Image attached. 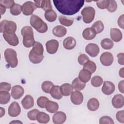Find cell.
<instances>
[{"label": "cell", "mask_w": 124, "mask_h": 124, "mask_svg": "<svg viewBox=\"0 0 124 124\" xmlns=\"http://www.w3.org/2000/svg\"><path fill=\"white\" fill-rule=\"evenodd\" d=\"M44 48L43 45L38 42H35L32 49L29 54L30 61L33 63L37 64L41 62L43 60Z\"/></svg>", "instance_id": "2"}, {"label": "cell", "mask_w": 124, "mask_h": 124, "mask_svg": "<svg viewBox=\"0 0 124 124\" xmlns=\"http://www.w3.org/2000/svg\"><path fill=\"white\" fill-rule=\"evenodd\" d=\"M111 103L114 108H122L124 105V96L120 94H118L114 96L112 99Z\"/></svg>", "instance_id": "18"}, {"label": "cell", "mask_w": 124, "mask_h": 124, "mask_svg": "<svg viewBox=\"0 0 124 124\" xmlns=\"http://www.w3.org/2000/svg\"><path fill=\"white\" fill-rule=\"evenodd\" d=\"M10 100V94L8 92H0V104L4 105L8 103Z\"/></svg>", "instance_id": "33"}, {"label": "cell", "mask_w": 124, "mask_h": 124, "mask_svg": "<svg viewBox=\"0 0 124 124\" xmlns=\"http://www.w3.org/2000/svg\"><path fill=\"white\" fill-rule=\"evenodd\" d=\"M36 120L40 123L46 124L49 121L50 118L47 114L44 112H39L37 115Z\"/></svg>", "instance_id": "31"}, {"label": "cell", "mask_w": 124, "mask_h": 124, "mask_svg": "<svg viewBox=\"0 0 124 124\" xmlns=\"http://www.w3.org/2000/svg\"><path fill=\"white\" fill-rule=\"evenodd\" d=\"M0 112H0V117L1 118L2 117H3V115H4L5 112V109H4L3 108H2V107H0Z\"/></svg>", "instance_id": "55"}, {"label": "cell", "mask_w": 124, "mask_h": 124, "mask_svg": "<svg viewBox=\"0 0 124 124\" xmlns=\"http://www.w3.org/2000/svg\"><path fill=\"white\" fill-rule=\"evenodd\" d=\"M124 68L123 67L120 70H119V76L122 78H124Z\"/></svg>", "instance_id": "54"}, {"label": "cell", "mask_w": 124, "mask_h": 124, "mask_svg": "<svg viewBox=\"0 0 124 124\" xmlns=\"http://www.w3.org/2000/svg\"><path fill=\"white\" fill-rule=\"evenodd\" d=\"M72 86L73 87V88L76 90V91H81L86 86V84L85 83H84L82 82L78 78H75L73 81H72Z\"/></svg>", "instance_id": "30"}, {"label": "cell", "mask_w": 124, "mask_h": 124, "mask_svg": "<svg viewBox=\"0 0 124 124\" xmlns=\"http://www.w3.org/2000/svg\"><path fill=\"white\" fill-rule=\"evenodd\" d=\"M45 108L48 112L54 113L58 111L59 109V105L58 103L55 102L48 100L46 105Z\"/></svg>", "instance_id": "28"}, {"label": "cell", "mask_w": 124, "mask_h": 124, "mask_svg": "<svg viewBox=\"0 0 124 124\" xmlns=\"http://www.w3.org/2000/svg\"><path fill=\"white\" fill-rule=\"evenodd\" d=\"M24 93L23 88L20 85H15L12 88L11 94L15 99H18L22 97Z\"/></svg>", "instance_id": "16"}, {"label": "cell", "mask_w": 124, "mask_h": 124, "mask_svg": "<svg viewBox=\"0 0 124 124\" xmlns=\"http://www.w3.org/2000/svg\"><path fill=\"white\" fill-rule=\"evenodd\" d=\"M96 35L94 30L92 28H87L84 30L82 32L83 37L87 40H91L94 39Z\"/></svg>", "instance_id": "22"}, {"label": "cell", "mask_w": 124, "mask_h": 124, "mask_svg": "<svg viewBox=\"0 0 124 124\" xmlns=\"http://www.w3.org/2000/svg\"><path fill=\"white\" fill-rule=\"evenodd\" d=\"M15 4V1L13 0H1L0 1V4L3 5L5 8L11 9Z\"/></svg>", "instance_id": "44"}, {"label": "cell", "mask_w": 124, "mask_h": 124, "mask_svg": "<svg viewBox=\"0 0 124 124\" xmlns=\"http://www.w3.org/2000/svg\"><path fill=\"white\" fill-rule=\"evenodd\" d=\"M45 17L48 21L53 22L56 20L57 15L56 13L51 9L45 12Z\"/></svg>", "instance_id": "32"}, {"label": "cell", "mask_w": 124, "mask_h": 124, "mask_svg": "<svg viewBox=\"0 0 124 124\" xmlns=\"http://www.w3.org/2000/svg\"><path fill=\"white\" fill-rule=\"evenodd\" d=\"M76 45V41L74 37L69 36L64 39L63 41V46L67 50L73 49Z\"/></svg>", "instance_id": "21"}, {"label": "cell", "mask_w": 124, "mask_h": 124, "mask_svg": "<svg viewBox=\"0 0 124 124\" xmlns=\"http://www.w3.org/2000/svg\"><path fill=\"white\" fill-rule=\"evenodd\" d=\"M57 10L61 14L71 16L78 13L83 6L85 1L81 0H53Z\"/></svg>", "instance_id": "1"}, {"label": "cell", "mask_w": 124, "mask_h": 124, "mask_svg": "<svg viewBox=\"0 0 124 124\" xmlns=\"http://www.w3.org/2000/svg\"><path fill=\"white\" fill-rule=\"evenodd\" d=\"M40 111H39V110L37 109H32L30 111H29L28 112L27 114V116L29 118V119L31 120L32 121H35L36 120V117H37V114Z\"/></svg>", "instance_id": "42"}, {"label": "cell", "mask_w": 124, "mask_h": 124, "mask_svg": "<svg viewBox=\"0 0 124 124\" xmlns=\"http://www.w3.org/2000/svg\"><path fill=\"white\" fill-rule=\"evenodd\" d=\"M91 28L93 29L96 33V34H97L103 31L104 26L102 22L99 20L94 22V24L92 26Z\"/></svg>", "instance_id": "37"}, {"label": "cell", "mask_w": 124, "mask_h": 124, "mask_svg": "<svg viewBox=\"0 0 124 124\" xmlns=\"http://www.w3.org/2000/svg\"><path fill=\"white\" fill-rule=\"evenodd\" d=\"M21 7L20 4L15 3L10 9V13L14 16H17L20 14L21 12Z\"/></svg>", "instance_id": "40"}, {"label": "cell", "mask_w": 124, "mask_h": 124, "mask_svg": "<svg viewBox=\"0 0 124 124\" xmlns=\"http://www.w3.org/2000/svg\"><path fill=\"white\" fill-rule=\"evenodd\" d=\"M83 69L87 70L91 73H93L96 71V65L93 61L89 60L83 65Z\"/></svg>", "instance_id": "35"}, {"label": "cell", "mask_w": 124, "mask_h": 124, "mask_svg": "<svg viewBox=\"0 0 124 124\" xmlns=\"http://www.w3.org/2000/svg\"><path fill=\"white\" fill-rule=\"evenodd\" d=\"M4 58L9 65L12 68L16 67L18 60L16 51L12 48H7L4 51Z\"/></svg>", "instance_id": "5"}, {"label": "cell", "mask_w": 124, "mask_h": 124, "mask_svg": "<svg viewBox=\"0 0 124 124\" xmlns=\"http://www.w3.org/2000/svg\"><path fill=\"white\" fill-rule=\"evenodd\" d=\"M30 24L40 33H45L48 30L47 24L40 17L35 15H32L31 16Z\"/></svg>", "instance_id": "4"}, {"label": "cell", "mask_w": 124, "mask_h": 124, "mask_svg": "<svg viewBox=\"0 0 124 124\" xmlns=\"http://www.w3.org/2000/svg\"><path fill=\"white\" fill-rule=\"evenodd\" d=\"M115 87L113 83L109 81H105L102 88V92L106 95L111 94L115 91Z\"/></svg>", "instance_id": "17"}, {"label": "cell", "mask_w": 124, "mask_h": 124, "mask_svg": "<svg viewBox=\"0 0 124 124\" xmlns=\"http://www.w3.org/2000/svg\"><path fill=\"white\" fill-rule=\"evenodd\" d=\"M116 119L121 123H124V111L120 110L117 112L116 114Z\"/></svg>", "instance_id": "49"}, {"label": "cell", "mask_w": 124, "mask_h": 124, "mask_svg": "<svg viewBox=\"0 0 124 124\" xmlns=\"http://www.w3.org/2000/svg\"><path fill=\"white\" fill-rule=\"evenodd\" d=\"M109 0H99L96 2L97 6L101 9H107L108 5Z\"/></svg>", "instance_id": "47"}, {"label": "cell", "mask_w": 124, "mask_h": 124, "mask_svg": "<svg viewBox=\"0 0 124 124\" xmlns=\"http://www.w3.org/2000/svg\"><path fill=\"white\" fill-rule=\"evenodd\" d=\"M11 88V84L5 82H2L0 83V92L1 91H6V92H9Z\"/></svg>", "instance_id": "48"}, {"label": "cell", "mask_w": 124, "mask_h": 124, "mask_svg": "<svg viewBox=\"0 0 124 124\" xmlns=\"http://www.w3.org/2000/svg\"><path fill=\"white\" fill-rule=\"evenodd\" d=\"M54 86L53 83L50 81H44L41 85L42 91L46 93H49L50 90Z\"/></svg>", "instance_id": "36"}, {"label": "cell", "mask_w": 124, "mask_h": 124, "mask_svg": "<svg viewBox=\"0 0 124 124\" xmlns=\"http://www.w3.org/2000/svg\"><path fill=\"white\" fill-rule=\"evenodd\" d=\"M21 33L23 36V44L24 46L27 48L32 46L35 41L32 28L28 26L24 27L21 30Z\"/></svg>", "instance_id": "3"}, {"label": "cell", "mask_w": 124, "mask_h": 124, "mask_svg": "<svg viewBox=\"0 0 124 124\" xmlns=\"http://www.w3.org/2000/svg\"><path fill=\"white\" fill-rule=\"evenodd\" d=\"M99 107V101L95 98H92L90 99L87 102V108L91 111H96L98 108Z\"/></svg>", "instance_id": "27"}, {"label": "cell", "mask_w": 124, "mask_h": 124, "mask_svg": "<svg viewBox=\"0 0 124 124\" xmlns=\"http://www.w3.org/2000/svg\"><path fill=\"white\" fill-rule=\"evenodd\" d=\"M67 32L66 29L61 25H58L55 27L52 30L53 34L56 37H62L65 36Z\"/></svg>", "instance_id": "23"}, {"label": "cell", "mask_w": 124, "mask_h": 124, "mask_svg": "<svg viewBox=\"0 0 124 124\" xmlns=\"http://www.w3.org/2000/svg\"><path fill=\"white\" fill-rule=\"evenodd\" d=\"M59 20L60 24L67 27L71 26L73 23L72 19H70L64 16H60L59 17Z\"/></svg>", "instance_id": "39"}, {"label": "cell", "mask_w": 124, "mask_h": 124, "mask_svg": "<svg viewBox=\"0 0 124 124\" xmlns=\"http://www.w3.org/2000/svg\"><path fill=\"white\" fill-rule=\"evenodd\" d=\"M49 93H50L51 96L55 99L59 100L62 97V95L60 91V86H59L54 85L50 90Z\"/></svg>", "instance_id": "29"}, {"label": "cell", "mask_w": 124, "mask_h": 124, "mask_svg": "<svg viewBox=\"0 0 124 124\" xmlns=\"http://www.w3.org/2000/svg\"><path fill=\"white\" fill-rule=\"evenodd\" d=\"M117 8V4L114 0H109V3L107 9L111 13L115 12Z\"/></svg>", "instance_id": "43"}, {"label": "cell", "mask_w": 124, "mask_h": 124, "mask_svg": "<svg viewBox=\"0 0 124 124\" xmlns=\"http://www.w3.org/2000/svg\"><path fill=\"white\" fill-rule=\"evenodd\" d=\"M101 47L104 49H110L113 46V42L109 38H105L103 39L100 43Z\"/></svg>", "instance_id": "34"}, {"label": "cell", "mask_w": 124, "mask_h": 124, "mask_svg": "<svg viewBox=\"0 0 124 124\" xmlns=\"http://www.w3.org/2000/svg\"><path fill=\"white\" fill-rule=\"evenodd\" d=\"M90 60L88 56L85 54H80L78 58V61L79 64L83 65L87 61Z\"/></svg>", "instance_id": "46"}, {"label": "cell", "mask_w": 124, "mask_h": 124, "mask_svg": "<svg viewBox=\"0 0 124 124\" xmlns=\"http://www.w3.org/2000/svg\"><path fill=\"white\" fill-rule=\"evenodd\" d=\"M0 10L1 15H2L3 14H4L5 13V11H6V8L3 5L0 4Z\"/></svg>", "instance_id": "53"}, {"label": "cell", "mask_w": 124, "mask_h": 124, "mask_svg": "<svg viewBox=\"0 0 124 124\" xmlns=\"http://www.w3.org/2000/svg\"><path fill=\"white\" fill-rule=\"evenodd\" d=\"M100 61L103 65L108 66L111 65L113 62V56L111 53L105 52L100 56Z\"/></svg>", "instance_id": "10"}, {"label": "cell", "mask_w": 124, "mask_h": 124, "mask_svg": "<svg viewBox=\"0 0 124 124\" xmlns=\"http://www.w3.org/2000/svg\"><path fill=\"white\" fill-rule=\"evenodd\" d=\"M99 124H113L114 122L111 118L108 116H104L99 119Z\"/></svg>", "instance_id": "45"}, {"label": "cell", "mask_w": 124, "mask_h": 124, "mask_svg": "<svg viewBox=\"0 0 124 124\" xmlns=\"http://www.w3.org/2000/svg\"><path fill=\"white\" fill-rule=\"evenodd\" d=\"M21 112V108L19 105L16 102L12 103L8 108V114L13 117L19 115Z\"/></svg>", "instance_id": "13"}, {"label": "cell", "mask_w": 124, "mask_h": 124, "mask_svg": "<svg viewBox=\"0 0 124 124\" xmlns=\"http://www.w3.org/2000/svg\"><path fill=\"white\" fill-rule=\"evenodd\" d=\"M124 15H121L118 19V24L120 27L122 29H124Z\"/></svg>", "instance_id": "51"}, {"label": "cell", "mask_w": 124, "mask_h": 124, "mask_svg": "<svg viewBox=\"0 0 124 124\" xmlns=\"http://www.w3.org/2000/svg\"><path fill=\"white\" fill-rule=\"evenodd\" d=\"M117 56L119 64L123 65L124 64V54L123 53H120L117 54Z\"/></svg>", "instance_id": "50"}, {"label": "cell", "mask_w": 124, "mask_h": 124, "mask_svg": "<svg viewBox=\"0 0 124 124\" xmlns=\"http://www.w3.org/2000/svg\"><path fill=\"white\" fill-rule=\"evenodd\" d=\"M81 14L82 16L84 22L88 24L91 23L94 19L95 11L92 7L87 6L82 10Z\"/></svg>", "instance_id": "6"}, {"label": "cell", "mask_w": 124, "mask_h": 124, "mask_svg": "<svg viewBox=\"0 0 124 124\" xmlns=\"http://www.w3.org/2000/svg\"><path fill=\"white\" fill-rule=\"evenodd\" d=\"M34 2L37 8H42L45 11L51 10L52 9L51 1L49 0H34Z\"/></svg>", "instance_id": "15"}, {"label": "cell", "mask_w": 124, "mask_h": 124, "mask_svg": "<svg viewBox=\"0 0 124 124\" xmlns=\"http://www.w3.org/2000/svg\"><path fill=\"white\" fill-rule=\"evenodd\" d=\"M48 100V98L46 96H40L37 99V105L39 107L41 108H45Z\"/></svg>", "instance_id": "41"}, {"label": "cell", "mask_w": 124, "mask_h": 124, "mask_svg": "<svg viewBox=\"0 0 124 124\" xmlns=\"http://www.w3.org/2000/svg\"><path fill=\"white\" fill-rule=\"evenodd\" d=\"M110 37L113 41L118 42L122 39V33L119 29L111 28L110 29Z\"/></svg>", "instance_id": "25"}, {"label": "cell", "mask_w": 124, "mask_h": 124, "mask_svg": "<svg viewBox=\"0 0 124 124\" xmlns=\"http://www.w3.org/2000/svg\"><path fill=\"white\" fill-rule=\"evenodd\" d=\"M37 7L35 3L31 1L25 2L21 7L23 14L25 16H30L32 14L34 11L36 10Z\"/></svg>", "instance_id": "8"}, {"label": "cell", "mask_w": 124, "mask_h": 124, "mask_svg": "<svg viewBox=\"0 0 124 124\" xmlns=\"http://www.w3.org/2000/svg\"><path fill=\"white\" fill-rule=\"evenodd\" d=\"M66 120V114L62 111L56 112L52 117L53 122L55 124H62Z\"/></svg>", "instance_id": "19"}, {"label": "cell", "mask_w": 124, "mask_h": 124, "mask_svg": "<svg viewBox=\"0 0 124 124\" xmlns=\"http://www.w3.org/2000/svg\"><path fill=\"white\" fill-rule=\"evenodd\" d=\"M3 37L5 40L11 46H16L19 43L18 38L15 33L4 32Z\"/></svg>", "instance_id": "9"}, {"label": "cell", "mask_w": 124, "mask_h": 124, "mask_svg": "<svg viewBox=\"0 0 124 124\" xmlns=\"http://www.w3.org/2000/svg\"><path fill=\"white\" fill-rule=\"evenodd\" d=\"M13 123H16V124H19V123H20V124H22V122L19 121H18V120H16V121H12V122H11L10 123V124H13Z\"/></svg>", "instance_id": "56"}, {"label": "cell", "mask_w": 124, "mask_h": 124, "mask_svg": "<svg viewBox=\"0 0 124 124\" xmlns=\"http://www.w3.org/2000/svg\"><path fill=\"white\" fill-rule=\"evenodd\" d=\"M103 78L99 76H95L93 77L91 81L92 85L94 87H100L103 83Z\"/></svg>", "instance_id": "38"}, {"label": "cell", "mask_w": 124, "mask_h": 124, "mask_svg": "<svg viewBox=\"0 0 124 124\" xmlns=\"http://www.w3.org/2000/svg\"><path fill=\"white\" fill-rule=\"evenodd\" d=\"M0 32H7L15 33L17 26L16 23L13 21H8L6 20H2L0 22Z\"/></svg>", "instance_id": "7"}, {"label": "cell", "mask_w": 124, "mask_h": 124, "mask_svg": "<svg viewBox=\"0 0 124 124\" xmlns=\"http://www.w3.org/2000/svg\"><path fill=\"white\" fill-rule=\"evenodd\" d=\"M124 80H121L118 84V89L119 91L122 93H124Z\"/></svg>", "instance_id": "52"}, {"label": "cell", "mask_w": 124, "mask_h": 124, "mask_svg": "<svg viewBox=\"0 0 124 124\" xmlns=\"http://www.w3.org/2000/svg\"><path fill=\"white\" fill-rule=\"evenodd\" d=\"M22 107L25 109H28L31 108L34 105L33 98L30 95H26L21 101Z\"/></svg>", "instance_id": "20"}, {"label": "cell", "mask_w": 124, "mask_h": 124, "mask_svg": "<svg viewBox=\"0 0 124 124\" xmlns=\"http://www.w3.org/2000/svg\"><path fill=\"white\" fill-rule=\"evenodd\" d=\"M85 51L91 57H95L99 53V47L95 44L90 43L86 46Z\"/></svg>", "instance_id": "12"}, {"label": "cell", "mask_w": 124, "mask_h": 124, "mask_svg": "<svg viewBox=\"0 0 124 124\" xmlns=\"http://www.w3.org/2000/svg\"><path fill=\"white\" fill-rule=\"evenodd\" d=\"M60 88L62 95L66 96L70 95L72 93L74 89L72 85H71L69 83L63 84L60 87Z\"/></svg>", "instance_id": "24"}, {"label": "cell", "mask_w": 124, "mask_h": 124, "mask_svg": "<svg viewBox=\"0 0 124 124\" xmlns=\"http://www.w3.org/2000/svg\"><path fill=\"white\" fill-rule=\"evenodd\" d=\"M59 42L54 39L48 41L46 44V47L47 52L50 54H53L55 53L59 47Z\"/></svg>", "instance_id": "11"}, {"label": "cell", "mask_w": 124, "mask_h": 124, "mask_svg": "<svg viewBox=\"0 0 124 124\" xmlns=\"http://www.w3.org/2000/svg\"><path fill=\"white\" fill-rule=\"evenodd\" d=\"M91 76L92 73L90 71L87 70L83 69L79 73L78 78L82 82L86 83L90 80L91 78Z\"/></svg>", "instance_id": "26"}, {"label": "cell", "mask_w": 124, "mask_h": 124, "mask_svg": "<svg viewBox=\"0 0 124 124\" xmlns=\"http://www.w3.org/2000/svg\"><path fill=\"white\" fill-rule=\"evenodd\" d=\"M71 94V101L74 105H79L83 102V95L79 91H75L72 92Z\"/></svg>", "instance_id": "14"}]
</instances>
